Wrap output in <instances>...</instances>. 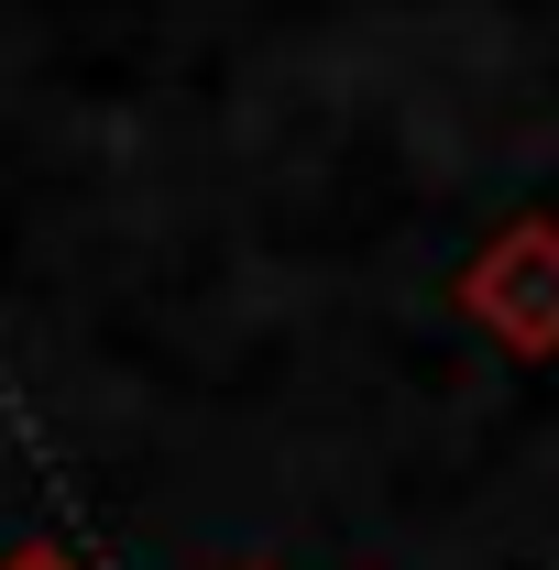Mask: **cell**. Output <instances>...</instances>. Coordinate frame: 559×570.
Here are the masks:
<instances>
[{
    "mask_svg": "<svg viewBox=\"0 0 559 570\" xmlns=\"http://www.w3.org/2000/svg\"><path fill=\"white\" fill-rule=\"evenodd\" d=\"M0 570H77V560H67V549H11Z\"/></svg>",
    "mask_w": 559,
    "mask_h": 570,
    "instance_id": "7a4b0ae2",
    "label": "cell"
},
{
    "mask_svg": "<svg viewBox=\"0 0 559 570\" xmlns=\"http://www.w3.org/2000/svg\"><path fill=\"white\" fill-rule=\"evenodd\" d=\"M461 307H472L483 330H504L516 352H549V341H559V230H549V219L504 230L483 264L461 275Z\"/></svg>",
    "mask_w": 559,
    "mask_h": 570,
    "instance_id": "6da1fadb",
    "label": "cell"
}]
</instances>
